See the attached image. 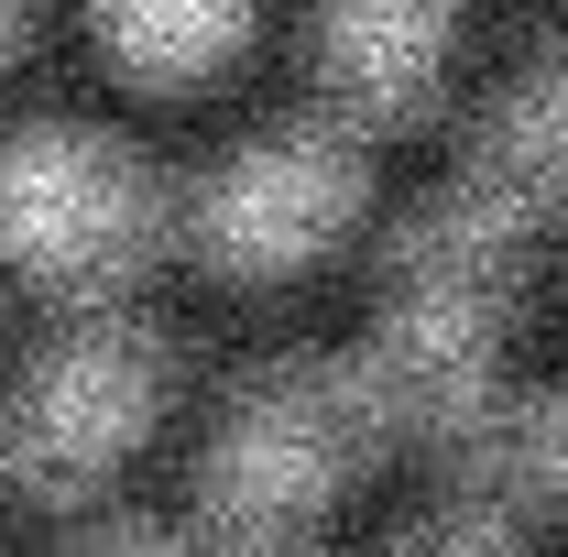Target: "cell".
Wrapping results in <instances>:
<instances>
[{
	"mask_svg": "<svg viewBox=\"0 0 568 557\" xmlns=\"http://www.w3.org/2000/svg\"><path fill=\"white\" fill-rule=\"evenodd\" d=\"M383 459V416L361 394L351 350H284L252 361L219 405L197 482H186V547L197 557H306L339 492Z\"/></svg>",
	"mask_w": 568,
	"mask_h": 557,
	"instance_id": "obj_1",
	"label": "cell"
},
{
	"mask_svg": "<svg viewBox=\"0 0 568 557\" xmlns=\"http://www.w3.org/2000/svg\"><path fill=\"white\" fill-rule=\"evenodd\" d=\"M175 241V198L121 132L88 121H33L0 132V263L44 284L55 306H110L132 295Z\"/></svg>",
	"mask_w": 568,
	"mask_h": 557,
	"instance_id": "obj_2",
	"label": "cell"
},
{
	"mask_svg": "<svg viewBox=\"0 0 568 557\" xmlns=\"http://www.w3.org/2000/svg\"><path fill=\"white\" fill-rule=\"evenodd\" d=\"M164 394H175L164 328H142L121 295L77 306L67 328L22 361V383L0 405V482L22 503H88V492H110V470L153 437Z\"/></svg>",
	"mask_w": 568,
	"mask_h": 557,
	"instance_id": "obj_3",
	"label": "cell"
},
{
	"mask_svg": "<svg viewBox=\"0 0 568 557\" xmlns=\"http://www.w3.org/2000/svg\"><path fill=\"white\" fill-rule=\"evenodd\" d=\"M361 219H372V132H351L339 110H295L274 132L230 142L186 186L175 241L219 284H284L306 263H328Z\"/></svg>",
	"mask_w": 568,
	"mask_h": 557,
	"instance_id": "obj_4",
	"label": "cell"
},
{
	"mask_svg": "<svg viewBox=\"0 0 568 557\" xmlns=\"http://www.w3.org/2000/svg\"><path fill=\"white\" fill-rule=\"evenodd\" d=\"M503 317L493 295H437V284H383V317L351 350L361 394L383 416V448H437L503 394Z\"/></svg>",
	"mask_w": 568,
	"mask_h": 557,
	"instance_id": "obj_5",
	"label": "cell"
},
{
	"mask_svg": "<svg viewBox=\"0 0 568 557\" xmlns=\"http://www.w3.org/2000/svg\"><path fill=\"white\" fill-rule=\"evenodd\" d=\"M459 0H317V110L351 132H416L448 99Z\"/></svg>",
	"mask_w": 568,
	"mask_h": 557,
	"instance_id": "obj_6",
	"label": "cell"
},
{
	"mask_svg": "<svg viewBox=\"0 0 568 557\" xmlns=\"http://www.w3.org/2000/svg\"><path fill=\"white\" fill-rule=\"evenodd\" d=\"M536 241H547V230H536L525 209H503V198H481L470 175H448L437 198H416V209L394 219L383 284H437V295H493V306H514Z\"/></svg>",
	"mask_w": 568,
	"mask_h": 557,
	"instance_id": "obj_7",
	"label": "cell"
},
{
	"mask_svg": "<svg viewBox=\"0 0 568 557\" xmlns=\"http://www.w3.org/2000/svg\"><path fill=\"white\" fill-rule=\"evenodd\" d=\"M448 175H470L481 198L525 209L536 230H558V209H568V44L536 55V67L459 132V164H448Z\"/></svg>",
	"mask_w": 568,
	"mask_h": 557,
	"instance_id": "obj_8",
	"label": "cell"
},
{
	"mask_svg": "<svg viewBox=\"0 0 568 557\" xmlns=\"http://www.w3.org/2000/svg\"><path fill=\"white\" fill-rule=\"evenodd\" d=\"M437 470H448V492H481L503 514H568V383H547V394L503 383L459 437H437Z\"/></svg>",
	"mask_w": 568,
	"mask_h": 557,
	"instance_id": "obj_9",
	"label": "cell"
},
{
	"mask_svg": "<svg viewBox=\"0 0 568 557\" xmlns=\"http://www.w3.org/2000/svg\"><path fill=\"white\" fill-rule=\"evenodd\" d=\"M99 55L132 88H209L252 55L263 0H99Z\"/></svg>",
	"mask_w": 568,
	"mask_h": 557,
	"instance_id": "obj_10",
	"label": "cell"
},
{
	"mask_svg": "<svg viewBox=\"0 0 568 557\" xmlns=\"http://www.w3.org/2000/svg\"><path fill=\"white\" fill-rule=\"evenodd\" d=\"M372 557H525V514H503V503H481V492H448L426 525L383 536Z\"/></svg>",
	"mask_w": 568,
	"mask_h": 557,
	"instance_id": "obj_11",
	"label": "cell"
},
{
	"mask_svg": "<svg viewBox=\"0 0 568 557\" xmlns=\"http://www.w3.org/2000/svg\"><path fill=\"white\" fill-rule=\"evenodd\" d=\"M67 557H197L175 525H142V514H121V525H88Z\"/></svg>",
	"mask_w": 568,
	"mask_h": 557,
	"instance_id": "obj_12",
	"label": "cell"
},
{
	"mask_svg": "<svg viewBox=\"0 0 568 557\" xmlns=\"http://www.w3.org/2000/svg\"><path fill=\"white\" fill-rule=\"evenodd\" d=\"M22 33H33V0H0V67L22 55Z\"/></svg>",
	"mask_w": 568,
	"mask_h": 557,
	"instance_id": "obj_13",
	"label": "cell"
}]
</instances>
